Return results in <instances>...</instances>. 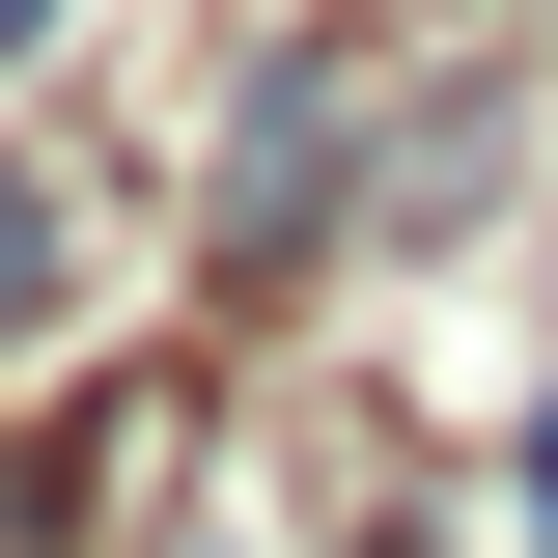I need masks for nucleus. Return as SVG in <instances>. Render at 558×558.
<instances>
[{
  "label": "nucleus",
  "mask_w": 558,
  "mask_h": 558,
  "mask_svg": "<svg viewBox=\"0 0 558 558\" xmlns=\"http://www.w3.org/2000/svg\"><path fill=\"white\" fill-rule=\"evenodd\" d=\"M336 140H363L336 57H279V84H252V168H223V223H252V252H307V223H336Z\"/></svg>",
  "instance_id": "nucleus-1"
},
{
  "label": "nucleus",
  "mask_w": 558,
  "mask_h": 558,
  "mask_svg": "<svg viewBox=\"0 0 558 558\" xmlns=\"http://www.w3.org/2000/svg\"><path fill=\"white\" fill-rule=\"evenodd\" d=\"M0 307H57V196H28V168H0Z\"/></svg>",
  "instance_id": "nucleus-2"
},
{
  "label": "nucleus",
  "mask_w": 558,
  "mask_h": 558,
  "mask_svg": "<svg viewBox=\"0 0 558 558\" xmlns=\"http://www.w3.org/2000/svg\"><path fill=\"white\" fill-rule=\"evenodd\" d=\"M0 57H57V0H0Z\"/></svg>",
  "instance_id": "nucleus-3"
}]
</instances>
